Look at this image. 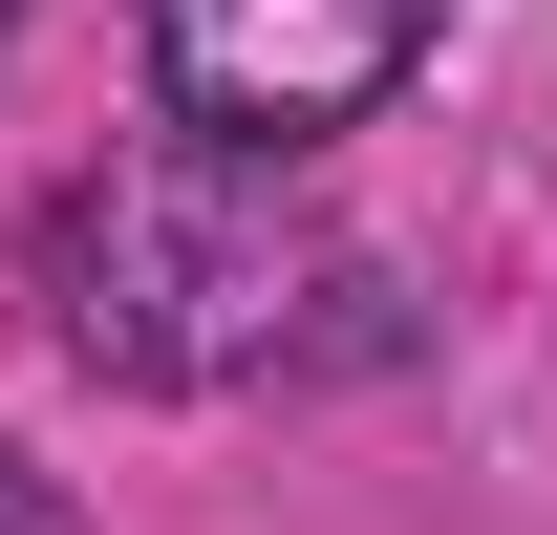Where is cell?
<instances>
[{
	"label": "cell",
	"mask_w": 557,
	"mask_h": 535,
	"mask_svg": "<svg viewBox=\"0 0 557 535\" xmlns=\"http://www.w3.org/2000/svg\"><path fill=\"white\" fill-rule=\"evenodd\" d=\"M322 300H344V236L300 194V150L150 129L44 214V322L108 386H258V364H300Z\"/></svg>",
	"instance_id": "6da1fadb"
},
{
	"label": "cell",
	"mask_w": 557,
	"mask_h": 535,
	"mask_svg": "<svg viewBox=\"0 0 557 535\" xmlns=\"http://www.w3.org/2000/svg\"><path fill=\"white\" fill-rule=\"evenodd\" d=\"M450 0H150V86L214 150H344L364 108H408Z\"/></svg>",
	"instance_id": "7a4b0ae2"
},
{
	"label": "cell",
	"mask_w": 557,
	"mask_h": 535,
	"mask_svg": "<svg viewBox=\"0 0 557 535\" xmlns=\"http://www.w3.org/2000/svg\"><path fill=\"white\" fill-rule=\"evenodd\" d=\"M0 535H86V514H65V493H44L22 450H0Z\"/></svg>",
	"instance_id": "3957f363"
},
{
	"label": "cell",
	"mask_w": 557,
	"mask_h": 535,
	"mask_svg": "<svg viewBox=\"0 0 557 535\" xmlns=\"http://www.w3.org/2000/svg\"><path fill=\"white\" fill-rule=\"evenodd\" d=\"M0 43H22V0H0Z\"/></svg>",
	"instance_id": "277c9868"
}]
</instances>
